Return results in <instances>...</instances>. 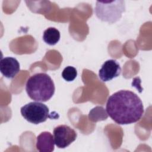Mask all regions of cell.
I'll return each instance as SVG.
<instances>
[{"label": "cell", "instance_id": "9c48e42d", "mask_svg": "<svg viewBox=\"0 0 152 152\" xmlns=\"http://www.w3.org/2000/svg\"><path fill=\"white\" fill-rule=\"evenodd\" d=\"M60 32L55 27H49L45 30L43 34V40L49 45H56L60 39Z\"/></svg>", "mask_w": 152, "mask_h": 152}, {"label": "cell", "instance_id": "8992f818", "mask_svg": "<svg viewBox=\"0 0 152 152\" xmlns=\"http://www.w3.org/2000/svg\"><path fill=\"white\" fill-rule=\"evenodd\" d=\"M121 72L119 64L115 59H109L105 61L99 71L100 79L106 82L118 77Z\"/></svg>", "mask_w": 152, "mask_h": 152}, {"label": "cell", "instance_id": "5b68a950", "mask_svg": "<svg viewBox=\"0 0 152 152\" xmlns=\"http://www.w3.org/2000/svg\"><path fill=\"white\" fill-rule=\"evenodd\" d=\"M55 145L60 148L69 146L77 138L74 129L66 125H61L55 127L53 131Z\"/></svg>", "mask_w": 152, "mask_h": 152}, {"label": "cell", "instance_id": "30bf717a", "mask_svg": "<svg viewBox=\"0 0 152 152\" xmlns=\"http://www.w3.org/2000/svg\"><path fill=\"white\" fill-rule=\"evenodd\" d=\"M77 76V69L71 66L65 67L62 72V78L66 81H73Z\"/></svg>", "mask_w": 152, "mask_h": 152}, {"label": "cell", "instance_id": "3957f363", "mask_svg": "<svg viewBox=\"0 0 152 152\" xmlns=\"http://www.w3.org/2000/svg\"><path fill=\"white\" fill-rule=\"evenodd\" d=\"M125 11V2L123 0L96 1L94 12L102 21L113 24L119 21Z\"/></svg>", "mask_w": 152, "mask_h": 152}, {"label": "cell", "instance_id": "52a82bcc", "mask_svg": "<svg viewBox=\"0 0 152 152\" xmlns=\"http://www.w3.org/2000/svg\"><path fill=\"white\" fill-rule=\"evenodd\" d=\"M0 71L6 78H13L20 71V64L13 57H5L0 61Z\"/></svg>", "mask_w": 152, "mask_h": 152}, {"label": "cell", "instance_id": "7a4b0ae2", "mask_svg": "<svg viewBox=\"0 0 152 152\" xmlns=\"http://www.w3.org/2000/svg\"><path fill=\"white\" fill-rule=\"evenodd\" d=\"M26 90L30 99L37 102H45L52 98L55 87L49 75L40 72L31 75L27 80Z\"/></svg>", "mask_w": 152, "mask_h": 152}, {"label": "cell", "instance_id": "277c9868", "mask_svg": "<svg viewBox=\"0 0 152 152\" xmlns=\"http://www.w3.org/2000/svg\"><path fill=\"white\" fill-rule=\"evenodd\" d=\"M20 112L26 120L34 124L45 122L49 117V108L40 102H30L21 107Z\"/></svg>", "mask_w": 152, "mask_h": 152}, {"label": "cell", "instance_id": "ba28073f", "mask_svg": "<svg viewBox=\"0 0 152 152\" xmlns=\"http://www.w3.org/2000/svg\"><path fill=\"white\" fill-rule=\"evenodd\" d=\"M55 144L53 136L49 132H42L36 138V147L37 150L40 152L53 151Z\"/></svg>", "mask_w": 152, "mask_h": 152}, {"label": "cell", "instance_id": "6da1fadb", "mask_svg": "<svg viewBox=\"0 0 152 152\" xmlns=\"http://www.w3.org/2000/svg\"><path fill=\"white\" fill-rule=\"evenodd\" d=\"M106 109L112 119L119 125L135 123L144 113L140 98L134 92L125 90L112 94L107 99Z\"/></svg>", "mask_w": 152, "mask_h": 152}]
</instances>
